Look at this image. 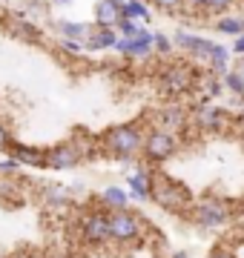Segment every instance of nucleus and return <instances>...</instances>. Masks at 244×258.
I'll use <instances>...</instances> for the list:
<instances>
[{"label":"nucleus","instance_id":"nucleus-1","mask_svg":"<svg viewBox=\"0 0 244 258\" xmlns=\"http://www.w3.org/2000/svg\"><path fill=\"white\" fill-rule=\"evenodd\" d=\"M144 138H147V129L138 120H124V123H112L109 129H103L98 144H101V152H106L115 161L135 164L141 158Z\"/></svg>","mask_w":244,"mask_h":258},{"label":"nucleus","instance_id":"nucleus-2","mask_svg":"<svg viewBox=\"0 0 244 258\" xmlns=\"http://www.w3.org/2000/svg\"><path fill=\"white\" fill-rule=\"evenodd\" d=\"M198 78H201V72L187 60H167L155 72L161 95H167L169 101H181V98L198 92Z\"/></svg>","mask_w":244,"mask_h":258},{"label":"nucleus","instance_id":"nucleus-3","mask_svg":"<svg viewBox=\"0 0 244 258\" xmlns=\"http://www.w3.org/2000/svg\"><path fill=\"white\" fill-rule=\"evenodd\" d=\"M150 201L155 204L158 210L169 212V215H190L196 195L190 192L181 181H175L172 175H167V172H161V169H158V172H155V178H152Z\"/></svg>","mask_w":244,"mask_h":258},{"label":"nucleus","instance_id":"nucleus-4","mask_svg":"<svg viewBox=\"0 0 244 258\" xmlns=\"http://www.w3.org/2000/svg\"><path fill=\"white\" fill-rule=\"evenodd\" d=\"M233 201L224 195H201L193 201L190 210V221L196 224L201 232H221L227 224L233 221Z\"/></svg>","mask_w":244,"mask_h":258},{"label":"nucleus","instance_id":"nucleus-5","mask_svg":"<svg viewBox=\"0 0 244 258\" xmlns=\"http://www.w3.org/2000/svg\"><path fill=\"white\" fill-rule=\"evenodd\" d=\"M190 115H193V126L198 132H207V135H224L235 126L238 115L227 109V106H218L210 98H198L193 106H190Z\"/></svg>","mask_w":244,"mask_h":258},{"label":"nucleus","instance_id":"nucleus-6","mask_svg":"<svg viewBox=\"0 0 244 258\" xmlns=\"http://www.w3.org/2000/svg\"><path fill=\"white\" fill-rule=\"evenodd\" d=\"M109 232H112V247L118 249H130L135 244L144 241V232H147V221L141 218L138 210H118L109 212Z\"/></svg>","mask_w":244,"mask_h":258},{"label":"nucleus","instance_id":"nucleus-7","mask_svg":"<svg viewBox=\"0 0 244 258\" xmlns=\"http://www.w3.org/2000/svg\"><path fill=\"white\" fill-rule=\"evenodd\" d=\"M181 144L184 138L175 135V132H167V129L150 126L147 129V138H144V149H141V161L150 166H161L172 161V158L181 152Z\"/></svg>","mask_w":244,"mask_h":258},{"label":"nucleus","instance_id":"nucleus-8","mask_svg":"<svg viewBox=\"0 0 244 258\" xmlns=\"http://www.w3.org/2000/svg\"><path fill=\"white\" fill-rule=\"evenodd\" d=\"M101 152V144L98 147H81L75 141H60L55 147H46V169L49 172H69V169H75L86 161V158H92Z\"/></svg>","mask_w":244,"mask_h":258},{"label":"nucleus","instance_id":"nucleus-9","mask_svg":"<svg viewBox=\"0 0 244 258\" xmlns=\"http://www.w3.org/2000/svg\"><path fill=\"white\" fill-rule=\"evenodd\" d=\"M81 241L86 247H109L112 244V232H109V212L103 207H92L84 212L81 218Z\"/></svg>","mask_w":244,"mask_h":258},{"label":"nucleus","instance_id":"nucleus-10","mask_svg":"<svg viewBox=\"0 0 244 258\" xmlns=\"http://www.w3.org/2000/svg\"><path fill=\"white\" fill-rule=\"evenodd\" d=\"M152 126L167 129V132H175L181 138H187V132L193 129V115L184 103L178 101H167L164 106L152 112Z\"/></svg>","mask_w":244,"mask_h":258},{"label":"nucleus","instance_id":"nucleus-11","mask_svg":"<svg viewBox=\"0 0 244 258\" xmlns=\"http://www.w3.org/2000/svg\"><path fill=\"white\" fill-rule=\"evenodd\" d=\"M172 43L175 49H181L190 60H196V63H207L210 55H213V49H216V40H210L204 35H196V32H190V29H175L172 32Z\"/></svg>","mask_w":244,"mask_h":258},{"label":"nucleus","instance_id":"nucleus-12","mask_svg":"<svg viewBox=\"0 0 244 258\" xmlns=\"http://www.w3.org/2000/svg\"><path fill=\"white\" fill-rule=\"evenodd\" d=\"M155 166L150 164H138L132 169L130 175H127V192L135 204H150V192H152V178H155Z\"/></svg>","mask_w":244,"mask_h":258},{"label":"nucleus","instance_id":"nucleus-13","mask_svg":"<svg viewBox=\"0 0 244 258\" xmlns=\"http://www.w3.org/2000/svg\"><path fill=\"white\" fill-rule=\"evenodd\" d=\"M152 40H155V32L141 29L138 37H118L115 52H118L124 60H144V57L155 55V52H152Z\"/></svg>","mask_w":244,"mask_h":258},{"label":"nucleus","instance_id":"nucleus-14","mask_svg":"<svg viewBox=\"0 0 244 258\" xmlns=\"http://www.w3.org/2000/svg\"><path fill=\"white\" fill-rule=\"evenodd\" d=\"M40 204H43L52 215H66V212L75 207V198H72V192H69V186L46 184L43 189H40Z\"/></svg>","mask_w":244,"mask_h":258},{"label":"nucleus","instance_id":"nucleus-15","mask_svg":"<svg viewBox=\"0 0 244 258\" xmlns=\"http://www.w3.org/2000/svg\"><path fill=\"white\" fill-rule=\"evenodd\" d=\"M52 29H55L57 40H78V43H86V37L92 35L95 23H84V20H66V18H55V20H52Z\"/></svg>","mask_w":244,"mask_h":258},{"label":"nucleus","instance_id":"nucleus-16","mask_svg":"<svg viewBox=\"0 0 244 258\" xmlns=\"http://www.w3.org/2000/svg\"><path fill=\"white\" fill-rule=\"evenodd\" d=\"M12 158H18L20 166H29V169H46V147H32V144H20L15 141L9 149Z\"/></svg>","mask_w":244,"mask_h":258},{"label":"nucleus","instance_id":"nucleus-17","mask_svg":"<svg viewBox=\"0 0 244 258\" xmlns=\"http://www.w3.org/2000/svg\"><path fill=\"white\" fill-rule=\"evenodd\" d=\"M130 192H127V186H118V184H109L103 186L101 192L95 195V204L103 207L106 212H118V210H130Z\"/></svg>","mask_w":244,"mask_h":258},{"label":"nucleus","instance_id":"nucleus-18","mask_svg":"<svg viewBox=\"0 0 244 258\" xmlns=\"http://www.w3.org/2000/svg\"><path fill=\"white\" fill-rule=\"evenodd\" d=\"M118 29H101V26H95L92 29V35L86 37V52L89 55H98V52H109L112 49L115 52V43H118Z\"/></svg>","mask_w":244,"mask_h":258},{"label":"nucleus","instance_id":"nucleus-19","mask_svg":"<svg viewBox=\"0 0 244 258\" xmlns=\"http://www.w3.org/2000/svg\"><path fill=\"white\" fill-rule=\"evenodd\" d=\"M92 23L101 29H118V23H121V6L109 3V0H98L92 9Z\"/></svg>","mask_w":244,"mask_h":258},{"label":"nucleus","instance_id":"nucleus-20","mask_svg":"<svg viewBox=\"0 0 244 258\" xmlns=\"http://www.w3.org/2000/svg\"><path fill=\"white\" fill-rule=\"evenodd\" d=\"M9 35L20 37V40H29V43H40L43 40V29L38 23H32V20L15 15V20H9Z\"/></svg>","mask_w":244,"mask_h":258},{"label":"nucleus","instance_id":"nucleus-21","mask_svg":"<svg viewBox=\"0 0 244 258\" xmlns=\"http://www.w3.org/2000/svg\"><path fill=\"white\" fill-rule=\"evenodd\" d=\"M213 29H216L218 35L224 37H241L244 35V15H235V12H230V15H221V18H213Z\"/></svg>","mask_w":244,"mask_h":258},{"label":"nucleus","instance_id":"nucleus-22","mask_svg":"<svg viewBox=\"0 0 244 258\" xmlns=\"http://www.w3.org/2000/svg\"><path fill=\"white\" fill-rule=\"evenodd\" d=\"M230 60H233V49L224 46V43H216V49H213V55H210V60H207V72L218 75V78H224L233 66H230Z\"/></svg>","mask_w":244,"mask_h":258},{"label":"nucleus","instance_id":"nucleus-23","mask_svg":"<svg viewBox=\"0 0 244 258\" xmlns=\"http://www.w3.org/2000/svg\"><path fill=\"white\" fill-rule=\"evenodd\" d=\"M152 3L150 0H124L121 3V18L135 20V23H150L152 20Z\"/></svg>","mask_w":244,"mask_h":258},{"label":"nucleus","instance_id":"nucleus-24","mask_svg":"<svg viewBox=\"0 0 244 258\" xmlns=\"http://www.w3.org/2000/svg\"><path fill=\"white\" fill-rule=\"evenodd\" d=\"M227 89H224V81L218 78V75H213V72H204L201 78H198V95L201 98H210V101H218L221 95H224Z\"/></svg>","mask_w":244,"mask_h":258},{"label":"nucleus","instance_id":"nucleus-25","mask_svg":"<svg viewBox=\"0 0 244 258\" xmlns=\"http://www.w3.org/2000/svg\"><path fill=\"white\" fill-rule=\"evenodd\" d=\"M224 81V89H227V95H233V98H238V101L244 103V78L235 69H230V72L221 78Z\"/></svg>","mask_w":244,"mask_h":258},{"label":"nucleus","instance_id":"nucleus-26","mask_svg":"<svg viewBox=\"0 0 244 258\" xmlns=\"http://www.w3.org/2000/svg\"><path fill=\"white\" fill-rule=\"evenodd\" d=\"M238 0H207V9H204V18H221V15H230L233 6Z\"/></svg>","mask_w":244,"mask_h":258},{"label":"nucleus","instance_id":"nucleus-27","mask_svg":"<svg viewBox=\"0 0 244 258\" xmlns=\"http://www.w3.org/2000/svg\"><path fill=\"white\" fill-rule=\"evenodd\" d=\"M172 49H175V43H172V35H167V32H155V40H152V52L161 57H169L172 55Z\"/></svg>","mask_w":244,"mask_h":258},{"label":"nucleus","instance_id":"nucleus-28","mask_svg":"<svg viewBox=\"0 0 244 258\" xmlns=\"http://www.w3.org/2000/svg\"><path fill=\"white\" fill-rule=\"evenodd\" d=\"M150 3H152V6H155L158 12L169 15V18H172V15H181V12H184V0H150Z\"/></svg>","mask_w":244,"mask_h":258},{"label":"nucleus","instance_id":"nucleus-29","mask_svg":"<svg viewBox=\"0 0 244 258\" xmlns=\"http://www.w3.org/2000/svg\"><path fill=\"white\" fill-rule=\"evenodd\" d=\"M20 169H23V166H20L18 158L6 155L3 161H0V175H3V178H18V175H20Z\"/></svg>","mask_w":244,"mask_h":258},{"label":"nucleus","instance_id":"nucleus-30","mask_svg":"<svg viewBox=\"0 0 244 258\" xmlns=\"http://www.w3.org/2000/svg\"><path fill=\"white\" fill-rule=\"evenodd\" d=\"M207 9V0H184V18H204Z\"/></svg>","mask_w":244,"mask_h":258},{"label":"nucleus","instance_id":"nucleus-31","mask_svg":"<svg viewBox=\"0 0 244 258\" xmlns=\"http://www.w3.org/2000/svg\"><path fill=\"white\" fill-rule=\"evenodd\" d=\"M141 29H144L141 23L121 18V23H118V35H121V37H138V35H141Z\"/></svg>","mask_w":244,"mask_h":258},{"label":"nucleus","instance_id":"nucleus-32","mask_svg":"<svg viewBox=\"0 0 244 258\" xmlns=\"http://www.w3.org/2000/svg\"><path fill=\"white\" fill-rule=\"evenodd\" d=\"M12 144H15V135H12V129L0 120V152H3V155H9Z\"/></svg>","mask_w":244,"mask_h":258},{"label":"nucleus","instance_id":"nucleus-33","mask_svg":"<svg viewBox=\"0 0 244 258\" xmlns=\"http://www.w3.org/2000/svg\"><path fill=\"white\" fill-rule=\"evenodd\" d=\"M207 258H238V252L230 244H216V247L207 252Z\"/></svg>","mask_w":244,"mask_h":258},{"label":"nucleus","instance_id":"nucleus-34","mask_svg":"<svg viewBox=\"0 0 244 258\" xmlns=\"http://www.w3.org/2000/svg\"><path fill=\"white\" fill-rule=\"evenodd\" d=\"M57 46L66 55H84L86 52V43H78V40H57Z\"/></svg>","mask_w":244,"mask_h":258},{"label":"nucleus","instance_id":"nucleus-35","mask_svg":"<svg viewBox=\"0 0 244 258\" xmlns=\"http://www.w3.org/2000/svg\"><path fill=\"white\" fill-rule=\"evenodd\" d=\"M6 258H46L40 249H32V247H18V249H12Z\"/></svg>","mask_w":244,"mask_h":258},{"label":"nucleus","instance_id":"nucleus-36","mask_svg":"<svg viewBox=\"0 0 244 258\" xmlns=\"http://www.w3.org/2000/svg\"><path fill=\"white\" fill-rule=\"evenodd\" d=\"M230 49H233V55H235V57H241V55H244V35H241V37H235L233 43H230Z\"/></svg>","mask_w":244,"mask_h":258},{"label":"nucleus","instance_id":"nucleus-37","mask_svg":"<svg viewBox=\"0 0 244 258\" xmlns=\"http://www.w3.org/2000/svg\"><path fill=\"white\" fill-rule=\"evenodd\" d=\"M43 255H46V258H72V255H69V252H66L64 247H52L49 252H43Z\"/></svg>","mask_w":244,"mask_h":258},{"label":"nucleus","instance_id":"nucleus-38","mask_svg":"<svg viewBox=\"0 0 244 258\" xmlns=\"http://www.w3.org/2000/svg\"><path fill=\"white\" fill-rule=\"evenodd\" d=\"M72 3H75V0H49V6H52V9H69Z\"/></svg>","mask_w":244,"mask_h":258},{"label":"nucleus","instance_id":"nucleus-39","mask_svg":"<svg viewBox=\"0 0 244 258\" xmlns=\"http://www.w3.org/2000/svg\"><path fill=\"white\" fill-rule=\"evenodd\" d=\"M69 192H72V195H78V192H86V184H84V181H78V184H72V186H69Z\"/></svg>","mask_w":244,"mask_h":258},{"label":"nucleus","instance_id":"nucleus-40","mask_svg":"<svg viewBox=\"0 0 244 258\" xmlns=\"http://www.w3.org/2000/svg\"><path fill=\"white\" fill-rule=\"evenodd\" d=\"M169 258H190L187 249H175V252H169Z\"/></svg>","mask_w":244,"mask_h":258},{"label":"nucleus","instance_id":"nucleus-41","mask_svg":"<svg viewBox=\"0 0 244 258\" xmlns=\"http://www.w3.org/2000/svg\"><path fill=\"white\" fill-rule=\"evenodd\" d=\"M235 72H238V75H241V78H244V55L238 57V60H235Z\"/></svg>","mask_w":244,"mask_h":258},{"label":"nucleus","instance_id":"nucleus-42","mask_svg":"<svg viewBox=\"0 0 244 258\" xmlns=\"http://www.w3.org/2000/svg\"><path fill=\"white\" fill-rule=\"evenodd\" d=\"M238 120L244 123V103H241V109H238Z\"/></svg>","mask_w":244,"mask_h":258},{"label":"nucleus","instance_id":"nucleus-43","mask_svg":"<svg viewBox=\"0 0 244 258\" xmlns=\"http://www.w3.org/2000/svg\"><path fill=\"white\" fill-rule=\"evenodd\" d=\"M238 141H241V149H244V129H241V138H238Z\"/></svg>","mask_w":244,"mask_h":258},{"label":"nucleus","instance_id":"nucleus-44","mask_svg":"<svg viewBox=\"0 0 244 258\" xmlns=\"http://www.w3.org/2000/svg\"><path fill=\"white\" fill-rule=\"evenodd\" d=\"M109 3H118V6H121V3H124V0H109Z\"/></svg>","mask_w":244,"mask_h":258},{"label":"nucleus","instance_id":"nucleus-45","mask_svg":"<svg viewBox=\"0 0 244 258\" xmlns=\"http://www.w3.org/2000/svg\"><path fill=\"white\" fill-rule=\"evenodd\" d=\"M35 3H49V0H35Z\"/></svg>","mask_w":244,"mask_h":258},{"label":"nucleus","instance_id":"nucleus-46","mask_svg":"<svg viewBox=\"0 0 244 258\" xmlns=\"http://www.w3.org/2000/svg\"><path fill=\"white\" fill-rule=\"evenodd\" d=\"M0 258H6V255H0Z\"/></svg>","mask_w":244,"mask_h":258}]
</instances>
